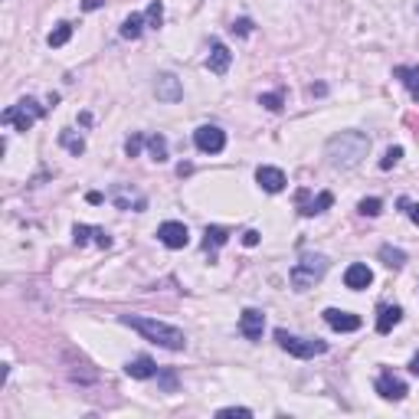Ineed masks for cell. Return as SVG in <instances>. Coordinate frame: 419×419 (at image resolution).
Returning <instances> with one entry per match:
<instances>
[{
    "label": "cell",
    "instance_id": "cell-29",
    "mask_svg": "<svg viewBox=\"0 0 419 419\" xmlns=\"http://www.w3.org/2000/svg\"><path fill=\"white\" fill-rule=\"evenodd\" d=\"M364 216H380L383 213V200L380 197H367V200H360V206H357Z\"/></svg>",
    "mask_w": 419,
    "mask_h": 419
},
{
    "label": "cell",
    "instance_id": "cell-8",
    "mask_svg": "<svg viewBox=\"0 0 419 419\" xmlns=\"http://www.w3.org/2000/svg\"><path fill=\"white\" fill-rule=\"evenodd\" d=\"M194 144L197 151H204V154H220L226 148V131L216 128V125H200L194 131Z\"/></svg>",
    "mask_w": 419,
    "mask_h": 419
},
{
    "label": "cell",
    "instance_id": "cell-30",
    "mask_svg": "<svg viewBox=\"0 0 419 419\" xmlns=\"http://www.w3.org/2000/svg\"><path fill=\"white\" fill-rule=\"evenodd\" d=\"M144 144H148V138H144L141 131H135V135H131V138L125 141V154H128V158H138Z\"/></svg>",
    "mask_w": 419,
    "mask_h": 419
},
{
    "label": "cell",
    "instance_id": "cell-26",
    "mask_svg": "<svg viewBox=\"0 0 419 419\" xmlns=\"http://www.w3.org/2000/svg\"><path fill=\"white\" fill-rule=\"evenodd\" d=\"M92 233H96V226H82V223H75L73 226V243L79 249L89 246V239H92Z\"/></svg>",
    "mask_w": 419,
    "mask_h": 419
},
{
    "label": "cell",
    "instance_id": "cell-5",
    "mask_svg": "<svg viewBox=\"0 0 419 419\" xmlns=\"http://www.w3.org/2000/svg\"><path fill=\"white\" fill-rule=\"evenodd\" d=\"M46 115V108L36 102V98H20L17 105L3 108V115H0V121L3 125H13L17 131H30L36 121Z\"/></svg>",
    "mask_w": 419,
    "mask_h": 419
},
{
    "label": "cell",
    "instance_id": "cell-35",
    "mask_svg": "<svg viewBox=\"0 0 419 419\" xmlns=\"http://www.w3.org/2000/svg\"><path fill=\"white\" fill-rule=\"evenodd\" d=\"M216 416H243V419H249V416H252V409H246V406H223V409H216Z\"/></svg>",
    "mask_w": 419,
    "mask_h": 419
},
{
    "label": "cell",
    "instance_id": "cell-31",
    "mask_svg": "<svg viewBox=\"0 0 419 419\" xmlns=\"http://www.w3.org/2000/svg\"><path fill=\"white\" fill-rule=\"evenodd\" d=\"M399 158H403V148H399V144H393V148H387V154L380 158V171H390L393 164H399Z\"/></svg>",
    "mask_w": 419,
    "mask_h": 419
},
{
    "label": "cell",
    "instance_id": "cell-14",
    "mask_svg": "<svg viewBox=\"0 0 419 419\" xmlns=\"http://www.w3.org/2000/svg\"><path fill=\"white\" fill-rule=\"evenodd\" d=\"M344 285H347L351 291L370 289V285H374V272H370V266H367V262H354V266H347Z\"/></svg>",
    "mask_w": 419,
    "mask_h": 419
},
{
    "label": "cell",
    "instance_id": "cell-22",
    "mask_svg": "<svg viewBox=\"0 0 419 419\" xmlns=\"http://www.w3.org/2000/svg\"><path fill=\"white\" fill-rule=\"evenodd\" d=\"M59 144H63V148L69 151L73 158H79V154H86V141L79 138V135H73V131H69V128H63V131H59Z\"/></svg>",
    "mask_w": 419,
    "mask_h": 419
},
{
    "label": "cell",
    "instance_id": "cell-16",
    "mask_svg": "<svg viewBox=\"0 0 419 419\" xmlns=\"http://www.w3.org/2000/svg\"><path fill=\"white\" fill-rule=\"evenodd\" d=\"M324 321L331 324L334 331H341V334L357 331V328H360V318L351 314V312H341V308H324Z\"/></svg>",
    "mask_w": 419,
    "mask_h": 419
},
{
    "label": "cell",
    "instance_id": "cell-2",
    "mask_svg": "<svg viewBox=\"0 0 419 419\" xmlns=\"http://www.w3.org/2000/svg\"><path fill=\"white\" fill-rule=\"evenodd\" d=\"M119 321L128 324V328H135V331H138L144 341L164 347V351H183V347H187V334H183L181 328L167 324V321H158V318H144V314H121Z\"/></svg>",
    "mask_w": 419,
    "mask_h": 419
},
{
    "label": "cell",
    "instance_id": "cell-38",
    "mask_svg": "<svg viewBox=\"0 0 419 419\" xmlns=\"http://www.w3.org/2000/svg\"><path fill=\"white\" fill-rule=\"evenodd\" d=\"M102 7H105V0H82V10H102Z\"/></svg>",
    "mask_w": 419,
    "mask_h": 419
},
{
    "label": "cell",
    "instance_id": "cell-27",
    "mask_svg": "<svg viewBox=\"0 0 419 419\" xmlns=\"http://www.w3.org/2000/svg\"><path fill=\"white\" fill-rule=\"evenodd\" d=\"M144 20H148L151 26H154V30L161 26V23H164V3H161V0H151L148 13H144Z\"/></svg>",
    "mask_w": 419,
    "mask_h": 419
},
{
    "label": "cell",
    "instance_id": "cell-37",
    "mask_svg": "<svg viewBox=\"0 0 419 419\" xmlns=\"http://www.w3.org/2000/svg\"><path fill=\"white\" fill-rule=\"evenodd\" d=\"M259 239H262L259 236V229H246V233H243V246L252 249V246H259Z\"/></svg>",
    "mask_w": 419,
    "mask_h": 419
},
{
    "label": "cell",
    "instance_id": "cell-33",
    "mask_svg": "<svg viewBox=\"0 0 419 419\" xmlns=\"http://www.w3.org/2000/svg\"><path fill=\"white\" fill-rule=\"evenodd\" d=\"M252 26H256V23L249 20V17H239V20H233V26H229V30L236 33V36H249V33H252Z\"/></svg>",
    "mask_w": 419,
    "mask_h": 419
},
{
    "label": "cell",
    "instance_id": "cell-24",
    "mask_svg": "<svg viewBox=\"0 0 419 419\" xmlns=\"http://www.w3.org/2000/svg\"><path fill=\"white\" fill-rule=\"evenodd\" d=\"M73 40V23H56V30L46 36V43L53 46V49H59V46H66Z\"/></svg>",
    "mask_w": 419,
    "mask_h": 419
},
{
    "label": "cell",
    "instance_id": "cell-23",
    "mask_svg": "<svg viewBox=\"0 0 419 419\" xmlns=\"http://www.w3.org/2000/svg\"><path fill=\"white\" fill-rule=\"evenodd\" d=\"M148 151H151V161L164 164L167 161V138L164 135H148Z\"/></svg>",
    "mask_w": 419,
    "mask_h": 419
},
{
    "label": "cell",
    "instance_id": "cell-4",
    "mask_svg": "<svg viewBox=\"0 0 419 419\" xmlns=\"http://www.w3.org/2000/svg\"><path fill=\"white\" fill-rule=\"evenodd\" d=\"M275 341L285 354L298 357V360H312V357H321L328 354V341H318V337H298V334H289V331H275Z\"/></svg>",
    "mask_w": 419,
    "mask_h": 419
},
{
    "label": "cell",
    "instance_id": "cell-21",
    "mask_svg": "<svg viewBox=\"0 0 419 419\" xmlns=\"http://www.w3.org/2000/svg\"><path fill=\"white\" fill-rule=\"evenodd\" d=\"M380 262H383L387 269H403V266H406V252L387 243V246H380Z\"/></svg>",
    "mask_w": 419,
    "mask_h": 419
},
{
    "label": "cell",
    "instance_id": "cell-25",
    "mask_svg": "<svg viewBox=\"0 0 419 419\" xmlns=\"http://www.w3.org/2000/svg\"><path fill=\"white\" fill-rule=\"evenodd\" d=\"M141 30H144V17H141V13H131L128 20L121 23V36H125V40H138Z\"/></svg>",
    "mask_w": 419,
    "mask_h": 419
},
{
    "label": "cell",
    "instance_id": "cell-39",
    "mask_svg": "<svg viewBox=\"0 0 419 419\" xmlns=\"http://www.w3.org/2000/svg\"><path fill=\"white\" fill-rule=\"evenodd\" d=\"M86 200H89V204H92V206H98V204H102V200H105V197L98 194V190H89V194H86Z\"/></svg>",
    "mask_w": 419,
    "mask_h": 419
},
{
    "label": "cell",
    "instance_id": "cell-20",
    "mask_svg": "<svg viewBox=\"0 0 419 419\" xmlns=\"http://www.w3.org/2000/svg\"><path fill=\"white\" fill-rule=\"evenodd\" d=\"M393 79H399V82L409 89L413 102H419V66H397V69H393Z\"/></svg>",
    "mask_w": 419,
    "mask_h": 419
},
{
    "label": "cell",
    "instance_id": "cell-42",
    "mask_svg": "<svg viewBox=\"0 0 419 419\" xmlns=\"http://www.w3.org/2000/svg\"><path fill=\"white\" fill-rule=\"evenodd\" d=\"M416 13H419V7H416Z\"/></svg>",
    "mask_w": 419,
    "mask_h": 419
},
{
    "label": "cell",
    "instance_id": "cell-13",
    "mask_svg": "<svg viewBox=\"0 0 419 419\" xmlns=\"http://www.w3.org/2000/svg\"><path fill=\"white\" fill-rule=\"evenodd\" d=\"M239 331H243L246 341H259L262 331H266V314L259 312V308H243V314H239Z\"/></svg>",
    "mask_w": 419,
    "mask_h": 419
},
{
    "label": "cell",
    "instance_id": "cell-11",
    "mask_svg": "<svg viewBox=\"0 0 419 419\" xmlns=\"http://www.w3.org/2000/svg\"><path fill=\"white\" fill-rule=\"evenodd\" d=\"M158 239H161L167 249H183L190 243V233H187V226L177 223V220H167V223L158 226Z\"/></svg>",
    "mask_w": 419,
    "mask_h": 419
},
{
    "label": "cell",
    "instance_id": "cell-28",
    "mask_svg": "<svg viewBox=\"0 0 419 419\" xmlns=\"http://www.w3.org/2000/svg\"><path fill=\"white\" fill-rule=\"evenodd\" d=\"M259 105L269 108V112H282V105H285V96H282V92H266V96H259Z\"/></svg>",
    "mask_w": 419,
    "mask_h": 419
},
{
    "label": "cell",
    "instance_id": "cell-10",
    "mask_svg": "<svg viewBox=\"0 0 419 419\" xmlns=\"http://www.w3.org/2000/svg\"><path fill=\"white\" fill-rule=\"evenodd\" d=\"M374 390H376V393H380L383 399H393V403L406 399V393H409L406 383H403L399 376H393L390 370H383V374L376 376V380H374Z\"/></svg>",
    "mask_w": 419,
    "mask_h": 419
},
{
    "label": "cell",
    "instance_id": "cell-15",
    "mask_svg": "<svg viewBox=\"0 0 419 419\" xmlns=\"http://www.w3.org/2000/svg\"><path fill=\"white\" fill-rule=\"evenodd\" d=\"M256 183L262 187V190H266V194H282L289 181H285V174H282L279 167H269V164H262V167L256 171Z\"/></svg>",
    "mask_w": 419,
    "mask_h": 419
},
{
    "label": "cell",
    "instance_id": "cell-6",
    "mask_svg": "<svg viewBox=\"0 0 419 419\" xmlns=\"http://www.w3.org/2000/svg\"><path fill=\"white\" fill-rule=\"evenodd\" d=\"M108 200L115 204V210H148V197L141 194L138 187H131V183H115L112 190H108Z\"/></svg>",
    "mask_w": 419,
    "mask_h": 419
},
{
    "label": "cell",
    "instance_id": "cell-12",
    "mask_svg": "<svg viewBox=\"0 0 419 419\" xmlns=\"http://www.w3.org/2000/svg\"><path fill=\"white\" fill-rule=\"evenodd\" d=\"M229 63H233V53L223 40H210V56H206V69L213 75H226L229 73Z\"/></svg>",
    "mask_w": 419,
    "mask_h": 419
},
{
    "label": "cell",
    "instance_id": "cell-17",
    "mask_svg": "<svg viewBox=\"0 0 419 419\" xmlns=\"http://www.w3.org/2000/svg\"><path fill=\"white\" fill-rule=\"evenodd\" d=\"M125 374H128L131 380H151V376L158 374V367H154V360H151L148 354H141V357H135V360L125 364Z\"/></svg>",
    "mask_w": 419,
    "mask_h": 419
},
{
    "label": "cell",
    "instance_id": "cell-41",
    "mask_svg": "<svg viewBox=\"0 0 419 419\" xmlns=\"http://www.w3.org/2000/svg\"><path fill=\"white\" fill-rule=\"evenodd\" d=\"M308 92H312V96H324V92H328V86H312Z\"/></svg>",
    "mask_w": 419,
    "mask_h": 419
},
{
    "label": "cell",
    "instance_id": "cell-40",
    "mask_svg": "<svg viewBox=\"0 0 419 419\" xmlns=\"http://www.w3.org/2000/svg\"><path fill=\"white\" fill-rule=\"evenodd\" d=\"M409 374H416V376H419V351L413 354V360H409Z\"/></svg>",
    "mask_w": 419,
    "mask_h": 419
},
{
    "label": "cell",
    "instance_id": "cell-1",
    "mask_svg": "<svg viewBox=\"0 0 419 419\" xmlns=\"http://www.w3.org/2000/svg\"><path fill=\"white\" fill-rule=\"evenodd\" d=\"M367 151H370V138H367L364 131L351 128V131H337V135L328 138V144H324V158H328L331 167L347 171V167H357V164L364 161Z\"/></svg>",
    "mask_w": 419,
    "mask_h": 419
},
{
    "label": "cell",
    "instance_id": "cell-34",
    "mask_svg": "<svg viewBox=\"0 0 419 419\" xmlns=\"http://www.w3.org/2000/svg\"><path fill=\"white\" fill-rule=\"evenodd\" d=\"M161 390L164 393H174V390H177V374H174V370H161Z\"/></svg>",
    "mask_w": 419,
    "mask_h": 419
},
{
    "label": "cell",
    "instance_id": "cell-18",
    "mask_svg": "<svg viewBox=\"0 0 419 419\" xmlns=\"http://www.w3.org/2000/svg\"><path fill=\"white\" fill-rule=\"evenodd\" d=\"M399 321H403V308L399 305H383L380 314H376V334H390Z\"/></svg>",
    "mask_w": 419,
    "mask_h": 419
},
{
    "label": "cell",
    "instance_id": "cell-9",
    "mask_svg": "<svg viewBox=\"0 0 419 419\" xmlns=\"http://www.w3.org/2000/svg\"><path fill=\"white\" fill-rule=\"evenodd\" d=\"M154 96H158V102H167V105L181 102V98H183L181 79H177L174 73H161L158 79H154Z\"/></svg>",
    "mask_w": 419,
    "mask_h": 419
},
{
    "label": "cell",
    "instance_id": "cell-19",
    "mask_svg": "<svg viewBox=\"0 0 419 419\" xmlns=\"http://www.w3.org/2000/svg\"><path fill=\"white\" fill-rule=\"evenodd\" d=\"M229 243V229L226 226H206L204 233V252H210V259L216 256V249Z\"/></svg>",
    "mask_w": 419,
    "mask_h": 419
},
{
    "label": "cell",
    "instance_id": "cell-3",
    "mask_svg": "<svg viewBox=\"0 0 419 419\" xmlns=\"http://www.w3.org/2000/svg\"><path fill=\"white\" fill-rule=\"evenodd\" d=\"M328 256H318V252H308V256H301L295 266H291L289 279H291V289L295 291H308L312 285L324 279V272H328Z\"/></svg>",
    "mask_w": 419,
    "mask_h": 419
},
{
    "label": "cell",
    "instance_id": "cell-36",
    "mask_svg": "<svg viewBox=\"0 0 419 419\" xmlns=\"http://www.w3.org/2000/svg\"><path fill=\"white\" fill-rule=\"evenodd\" d=\"M92 239H96L98 249H112V236H108L105 229H98V226H96V233H92Z\"/></svg>",
    "mask_w": 419,
    "mask_h": 419
},
{
    "label": "cell",
    "instance_id": "cell-32",
    "mask_svg": "<svg viewBox=\"0 0 419 419\" xmlns=\"http://www.w3.org/2000/svg\"><path fill=\"white\" fill-rule=\"evenodd\" d=\"M397 206H399V210H403V213L409 216V220H413V223L419 226V204H413L409 197H399V200H397Z\"/></svg>",
    "mask_w": 419,
    "mask_h": 419
},
{
    "label": "cell",
    "instance_id": "cell-7",
    "mask_svg": "<svg viewBox=\"0 0 419 419\" xmlns=\"http://www.w3.org/2000/svg\"><path fill=\"white\" fill-rule=\"evenodd\" d=\"M331 204H334L331 190H321L318 197H312V190H308V187H298V190H295V206H298L301 216H318V213H324Z\"/></svg>",
    "mask_w": 419,
    "mask_h": 419
}]
</instances>
